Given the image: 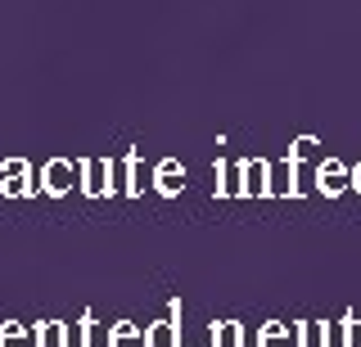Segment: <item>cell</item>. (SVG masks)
Wrapping results in <instances>:
<instances>
[{
    "label": "cell",
    "instance_id": "3957f363",
    "mask_svg": "<svg viewBox=\"0 0 361 347\" xmlns=\"http://www.w3.org/2000/svg\"><path fill=\"white\" fill-rule=\"evenodd\" d=\"M212 347H244L240 324H217V334H212Z\"/></svg>",
    "mask_w": 361,
    "mask_h": 347
},
{
    "label": "cell",
    "instance_id": "52a82bcc",
    "mask_svg": "<svg viewBox=\"0 0 361 347\" xmlns=\"http://www.w3.org/2000/svg\"><path fill=\"white\" fill-rule=\"evenodd\" d=\"M0 347H27V334H23L18 324H5V329H0Z\"/></svg>",
    "mask_w": 361,
    "mask_h": 347
},
{
    "label": "cell",
    "instance_id": "277c9868",
    "mask_svg": "<svg viewBox=\"0 0 361 347\" xmlns=\"http://www.w3.org/2000/svg\"><path fill=\"white\" fill-rule=\"evenodd\" d=\"M37 347H68V329H63V324H41Z\"/></svg>",
    "mask_w": 361,
    "mask_h": 347
},
{
    "label": "cell",
    "instance_id": "5b68a950",
    "mask_svg": "<svg viewBox=\"0 0 361 347\" xmlns=\"http://www.w3.org/2000/svg\"><path fill=\"white\" fill-rule=\"evenodd\" d=\"M262 347H289V329H285V324H267V329H262Z\"/></svg>",
    "mask_w": 361,
    "mask_h": 347
},
{
    "label": "cell",
    "instance_id": "8992f818",
    "mask_svg": "<svg viewBox=\"0 0 361 347\" xmlns=\"http://www.w3.org/2000/svg\"><path fill=\"white\" fill-rule=\"evenodd\" d=\"M298 347H325V324H302Z\"/></svg>",
    "mask_w": 361,
    "mask_h": 347
},
{
    "label": "cell",
    "instance_id": "30bf717a",
    "mask_svg": "<svg viewBox=\"0 0 361 347\" xmlns=\"http://www.w3.org/2000/svg\"><path fill=\"white\" fill-rule=\"evenodd\" d=\"M90 189H95V194L104 189V167H90Z\"/></svg>",
    "mask_w": 361,
    "mask_h": 347
},
{
    "label": "cell",
    "instance_id": "9c48e42d",
    "mask_svg": "<svg viewBox=\"0 0 361 347\" xmlns=\"http://www.w3.org/2000/svg\"><path fill=\"white\" fill-rule=\"evenodd\" d=\"M63 181H68L63 167H50V189H63Z\"/></svg>",
    "mask_w": 361,
    "mask_h": 347
},
{
    "label": "cell",
    "instance_id": "ba28073f",
    "mask_svg": "<svg viewBox=\"0 0 361 347\" xmlns=\"http://www.w3.org/2000/svg\"><path fill=\"white\" fill-rule=\"evenodd\" d=\"M343 347H361V324H357V320L343 324Z\"/></svg>",
    "mask_w": 361,
    "mask_h": 347
},
{
    "label": "cell",
    "instance_id": "6da1fadb",
    "mask_svg": "<svg viewBox=\"0 0 361 347\" xmlns=\"http://www.w3.org/2000/svg\"><path fill=\"white\" fill-rule=\"evenodd\" d=\"M145 347H180V339H176V324H172V320L154 324V329L145 334Z\"/></svg>",
    "mask_w": 361,
    "mask_h": 347
},
{
    "label": "cell",
    "instance_id": "7a4b0ae2",
    "mask_svg": "<svg viewBox=\"0 0 361 347\" xmlns=\"http://www.w3.org/2000/svg\"><path fill=\"white\" fill-rule=\"evenodd\" d=\"M109 347H145V339L135 334V324H118V329L109 334Z\"/></svg>",
    "mask_w": 361,
    "mask_h": 347
}]
</instances>
